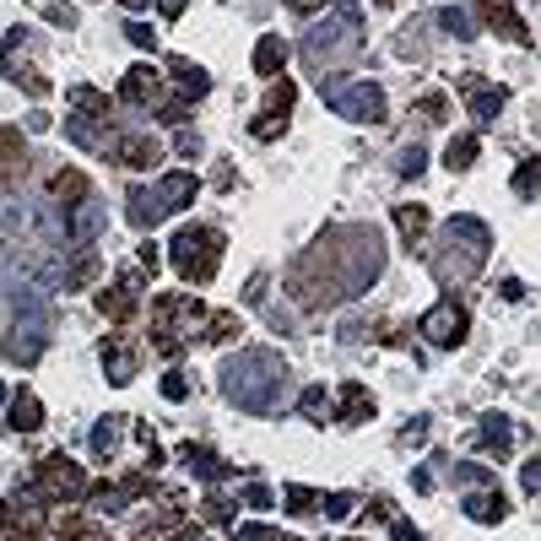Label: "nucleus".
I'll use <instances>...</instances> for the list:
<instances>
[{
    "label": "nucleus",
    "mask_w": 541,
    "mask_h": 541,
    "mask_svg": "<svg viewBox=\"0 0 541 541\" xmlns=\"http://www.w3.org/2000/svg\"><path fill=\"white\" fill-rule=\"evenodd\" d=\"M379 271H385V239L368 228H336L303 249V260H298L287 287H293L309 309H320V303L358 298Z\"/></svg>",
    "instance_id": "1"
},
{
    "label": "nucleus",
    "mask_w": 541,
    "mask_h": 541,
    "mask_svg": "<svg viewBox=\"0 0 541 541\" xmlns=\"http://www.w3.org/2000/svg\"><path fill=\"white\" fill-rule=\"evenodd\" d=\"M282 385H287V363L276 358L271 347H255V352H244V358H228V368H222L228 401L255 406V412H271V406L282 401Z\"/></svg>",
    "instance_id": "2"
},
{
    "label": "nucleus",
    "mask_w": 541,
    "mask_h": 541,
    "mask_svg": "<svg viewBox=\"0 0 541 541\" xmlns=\"http://www.w3.org/2000/svg\"><path fill=\"white\" fill-rule=\"evenodd\" d=\"M222 249H228V239H222L217 228H179L174 239H168V266H174L190 287H201V282L217 276Z\"/></svg>",
    "instance_id": "3"
},
{
    "label": "nucleus",
    "mask_w": 541,
    "mask_h": 541,
    "mask_svg": "<svg viewBox=\"0 0 541 541\" xmlns=\"http://www.w3.org/2000/svg\"><path fill=\"white\" fill-rule=\"evenodd\" d=\"M195 190H201V184H195V174H163L157 184H130V222H136V228H152L157 217H174V211H184L195 201Z\"/></svg>",
    "instance_id": "4"
},
{
    "label": "nucleus",
    "mask_w": 541,
    "mask_h": 541,
    "mask_svg": "<svg viewBox=\"0 0 541 541\" xmlns=\"http://www.w3.org/2000/svg\"><path fill=\"white\" fill-rule=\"evenodd\" d=\"M358 38H363V11H358V6H341V11H336V22H325L320 33L303 38V65H309L314 76H325L331 55H336V60H352Z\"/></svg>",
    "instance_id": "5"
},
{
    "label": "nucleus",
    "mask_w": 541,
    "mask_h": 541,
    "mask_svg": "<svg viewBox=\"0 0 541 541\" xmlns=\"http://www.w3.org/2000/svg\"><path fill=\"white\" fill-rule=\"evenodd\" d=\"M49 341V303L44 298H22L17 314H11V331L0 341V352H6V363H38V352H44Z\"/></svg>",
    "instance_id": "6"
},
{
    "label": "nucleus",
    "mask_w": 541,
    "mask_h": 541,
    "mask_svg": "<svg viewBox=\"0 0 541 541\" xmlns=\"http://www.w3.org/2000/svg\"><path fill=\"white\" fill-rule=\"evenodd\" d=\"M325 103H331V114L358 120V125L385 120V87L379 82H341V76H325Z\"/></svg>",
    "instance_id": "7"
},
{
    "label": "nucleus",
    "mask_w": 541,
    "mask_h": 541,
    "mask_svg": "<svg viewBox=\"0 0 541 541\" xmlns=\"http://www.w3.org/2000/svg\"><path fill=\"white\" fill-rule=\"evenodd\" d=\"M33 493L49 498V504H71V498L87 493V471L71 455H44L33 471Z\"/></svg>",
    "instance_id": "8"
},
{
    "label": "nucleus",
    "mask_w": 541,
    "mask_h": 541,
    "mask_svg": "<svg viewBox=\"0 0 541 541\" xmlns=\"http://www.w3.org/2000/svg\"><path fill=\"white\" fill-rule=\"evenodd\" d=\"M293 98H298V87L276 76L271 92H266V109H260L255 120H249V136H255V141H276V136H282L287 120H293Z\"/></svg>",
    "instance_id": "9"
},
{
    "label": "nucleus",
    "mask_w": 541,
    "mask_h": 541,
    "mask_svg": "<svg viewBox=\"0 0 541 541\" xmlns=\"http://www.w3.org/2000/svg\"><path fill=\"white\" fill-rule=\"evenodd\" d=\"M422 341H428V347H460V341H466V309H460L455 298H439L422 314Z\"/></svg>",
    "instance_id": "10"
},
{
    "label": "nucleus",
    "mask_w": 541,
    "mask_h": 541,
    "mask_svg": "<svg viewBox=\"0 0 541 541\" xmlns=\"http://www.w3.org/2000/svg\"><path fill=\"white\" fill-rule=\"evenodd\" d=\"M103 157H109V163H125V168H152V163H163V141L157 136H120L114 141L109 136Z\"/></svg>",
    "instance_id": "11"
},
{
    "label": "nucleus",
    "mask_w": 541,
    "mask_h": 541,
    "mask_svg": "<svg viewBox=\"0 0 541 541\" xmlns=\"http://www.w3.org/2000/svg\"><path fill=\"white\" fill-rule=\"evenodd\" d=\"M444 244L460 249V255H466L471 266H482L487 249H493V239H487V228H482V217H455L450 228H444Z\"/></svg>",
    "instance_id": "12"
},
{
    "label": "nucleus",
    "mask_w": 541,
    "mask_h": 541,
    "mask_svg": "<svg viewBox=\"0 0 541 541\" xmlns=\"http://www.w3.org/2000/svg\"><path fill=\"white\" fill-rule=\"evenodd\" d=\"M28 168H33V152H28V141H22V130L0 125V184H22Z\"/></svg>",
    "instance_id": "13"
},
{
    "label": "nucleus",
    "mask_w": 541,
    "mask_h": 541,
    "mask_svg": "<svg viewBox=\"0 0 541 541\" xmlns=\"http://www.w3.org/2000/svg\"><path fill=\"white\" fill-rule=\"evenodd\" d=\"M152 98H163V82H157L152 65H130L125 82H120V103H130V109H147Z\"/></svg>",
    "instance_id": "14"
},
{
    "label": "nucleus",
    "mask_w": 541,
    "mask_h": 541,
    "mask_svg": "<svg viewBox=\"0 0 541 541\" xmlns=\"http://www.w3.org/2000/svg\"><path fill=\"white\" fill-rule=\"evenodd\" d=\"M477 450L482 455H493V460H504L514 450V422L504 412H487L482 417V428H477Z\"/></svg>",
    "instance_id": "15"
},
{
    "label": "nucleus",
    "mask_w": 541,
    "mask_h": 541,
    "mask_svg": "<svg viewBox=\"0 0 541 541\" xmlns=\"http://www.w3.org/2000/svg\"><path fill=\"white\" fill-rule=\"evenodd\" d=\"M98 228H103V206L92 201V195H87L82 206L65 211V239H71V244H82V249H87L92 239H98Z\"/></svg>",
    "instance_id": "16"
},
{
    "label": "nucleus",
    "mask_w": 541,
    "mask_h": 541,
    "mask_svg": "<svg viewBox=\"0 0 541 541\" xmlns=\"http://www.w3.org/2000/svg\"><path fill=\"white\" fill-rule=\"evenodd\" d=\"M168 71H174V82H179L174 98L184 103V109H195V103H201L206 92H211V76H206L195 60H168Z\"/></svg>",
    "instance_id": "17"
},
{
    "label": "nucleus",
    "mask_w": 541,
    "mask_h": 541,
    "mask_svg": "<svg viewBox=\"0 0 541 541\" xmlns=\"http://www.w3.org/2000/svg\"><path fill=\"white\" fill-rule=\"evenodd\" d=\"M87 195H92V179L82 174V168H60L55 184H49V201L65 206V211H71V206H82Z\"/></svg>",
    "instance_id": "18"
},
{
    "label": "nucleus",
    "mask_w": 541,
    "mask_h": 541,
    "mask_svg": "<svg viewBox=\"0 0 541 541\" xmlns=\"http://www.w3.org/2000/svg\"><path fill=\"white\" fill-rule=\"evenodd\" d=\"M466 92H471V114H477L482 125L498 120V109H504V98H509L504 87H487L482 76H466Z\"/></svg>",
    "instance_id": "19"
},
{
    "label": "nucleus",
    "mask_w": 541,
    "mask_h": 541,
    "mask_svg": "<svg viewBox=\"0 0 541 541\" xmlns=\"http://www.w3.org/2000/svg\"><path fill=\"white\" fill-rule=\"evenodd\" d=\"M98 314H103V320H114V325H130V320H136V293H130L125 282L120 287H103V293H98Z\"/></svg>",
    "instance_id": "20"
},
{
    "label": "nucleus",
    "mask_w": 541,
    "mask_h": 541,
    "mask_svg": "<svg viewBox=\"0 0 541 541\" xmlns=\"http://www.w3.org/2000/svg\"><path fill=\"white\" fill-rule=\"evenodd\" d=\"M98 255H92V244L82 249V255H71V260H65V276H60V287H71V293H82V287H92V282H98Z\"/></svg>",
    "instance_id": "21"
},
{
    "label": "nucleus",
    "mask_w": 541,
    "mask_h": 541,
    "mask_svg": "<svg viewBox=\"0 0 541 541\" xmlns=\"http://www.w3.org/2000/svg\"><path fill=\"white\" fill-rule=\"evenodd\" d=\"M11 428H17V433L44 428V401H38L33 390H17V395H11Z\"/></svg>",
    "instance_id": "22"
},
{
    "label": "nucleus",
    "mask_w": 541,
    "mask_h": 541,
    "mask_svg": "<svg viewBox=\"0 0 541 541\" xmlns=\"http://www.w3.org/2000/svg\"><path fill=\"white\" fill-rule=\"evenodd\" d=\"M482 11H487V22H493L504 38H514V44H531V33H525V22L514 17V6L509 0H482Z\"/></svg>",
    "instance_id": "23"
},
{
    "label": "nucleus",
    "mask_w": 541,
    "mask_h": 541,
    "mask_svg": "<svg viewBox=\"0 0 541 541\" xmlns=\"http://www.w3.org/2000/svg\"><path fill=\"white\" fill-rule=\"evenodd\" d=\"M287 55H293V49H287V38L266 33V38H260V44H255V71H260V76H282Z\"/></svg>",
    "instance_id": "24"
},
{
    "label": "nucleus",
    "mask_w": 541,
    "mask_h": 541,
    "mask_svg": "<svg viewBox=\"0 0 541 541\" xmlns=\"http://www.w3.org/2000/svg\"><path fill=\"white\" fill-rule=\"evenodd\" d=\"M103 374H109V385H130V379H136V352L103 341Z\"/></svg>",
    "instance_id": "25"
},
{
    "label": "nucleus",
    "mask_w": 541,
    "mask_h": 541,
    "mask_svg": "<svg viewBox=\"0 0 541 541\" xmlns=\"http://www.w3.org/2000/svg\"><path fill=\"white\" fill-rule=\"evenodd\" d=\"M341 422H368L374 417V395H368L363 385H341Z\"/></svg>",
    "instance_id": "26"
},
{
    "label": "nucleus",
    "mask_w": 541,
    "mask_h": 541,
    "mask_svg": "<svg viewBox=\"0 0 541 541\" xmlns=\"http://www.w3.org/2000/svg\"><path fill=\"white\" fill-rule=\"evenodd\" d=\"M395 228H401V239L422 249V233H428V206H395Z\"/></svg>",
    "instance_id": "27"
},
{
    "label": "nucleus",
    "mask_w": 541,
    "mask_h": 541,
    "mask_svg": "<svg viewBox=\"0 0 541 541\" xmlns=\"http://www.w3.org/2000/svg\"><path fill=\"white\" fill-rule=\"evenodd\" d=\"M71 103H76V114H82V120H109V98H103L98 87H76Z\"/></svg>",
    "instance_id": "28"
},
{
    "label": "nucleus",
    "mask_w": 541,
    "mask_h": 541,
    "mask_svg": "<svg viewBox=\"0 0 541 541\" xmlns=\"http://www.w3.org/2000/svg\"><path fill=\"white\" fill-rule=\"evenodd\" d=\"M504 493L498 487H487V493H477V498H466V514H477V520H504Z\"/></svg>",
    "instance_id": "29"
},
{
    "label": "nucleus",
    "mask_w": 541,
    "mask_h": 541,
    "mask_svg": "<svg viewBox=\"0 0 541 541\" xmlns=\"http://www.w3.org/2000/svg\"><path fill=\"white\" fill-rule=\"evenodd\" d=\"M28 206H22L17 201V195H0V233H22V228H28Z\"/></svg>",
    "instance_id": "30"
},
{
    "label": "nucleus",
    "mask_w": 541,
    "mask_h": 541,
    "mask_svg": "<svg viewBox=\"0 0 541 541\" xmlns=\"http://www.w3.org/2000/svg\"><path fill=\"white\" fill-rule=\"evenodd\" d=\"M184 460H190V471H195V477H206V482H222V477H228V466H222L211 450H184Z\"/></svg>",
    "instance_id": "31"
},
{
    "label": "nucleus",
    "mask_w": 541,
    "mask_h": 541,
    "mask_svg": "<svg viewBox=\"0 0 541 541\" xmlns=\"http://www.w3.org/2000/svg\"><path fill=\"white\" fill-rule=\"evenodd\" d=\"M114 439H120V417H103L98 428H92V455L109 460L114 455Z\"/></svg>",
    "instance_id": "32"
},
{
    "label": "nucleus",
    "mask_w": 541,
    "mask_h": 541,
    "mask_svg": "<svg viewBox=\"0 0 541 541\" xmlns=\"http://www.w3.org/2000/svg\"><path fill=\"white\" fill-rule=\"evenodd\" d=\"M439 28L444 33H450V38H471V33H477V17H471V11H439Z\"/></svg>",
    "instance_id": "33"
},
{
    "label": "nucleus",
    "mask_w": 541,
    "mask_h": 541,
    "mask_svg": "<svg viewBox=\"0 0 541 541\" xmlns=\"http://www.w3.org/2000/svg\"><path fill=\"white\" fill-rule=\"evenodd\" d=\"M477 136H466V141H455V147H450V157H444V163H450V174H460V168H471V163H477Z\"/></svg>",
    "instance_id": "34"
},
{
    "label": "nucleus",
    "mask_w": 541,
    "mask_h": 541,
    "mask_svg": "<svg viewBox=\"0 0 541 541\" xmlns=\"http://www.w3.org/2000/svg\"><path fill=\"white\" fill-rule=\"evenodd\" d=\"M55 536H60V541H87L92 531H87V520H82V514H71V509H65L60 520H55Z\"/></svg>",
    "instance_id": "35"
},
{
    "label": "nucleus",
    "mask_w": 541,
    "mask_h": 541,
    "mask_svg": "<svg viewBox=\"0 0 541 541\" xmlns=\"http://www.w3.org/2000/svg\"><path fill=\"white\" fill-rule=\"evenodd\" d=\"M11 82H17L22 92H33V98H44V92H49V82H44V76H38V71H28V65H11Z\"/></svg>",
    "instance_id": "36"
},
{
    "label": "nucleus",
    "mask_w": 541,
    "mask_h": 541,
    "mask_svg": "<svg viewBox=\"0 0 541 541\" xmlns=\"http://www.w3.org/2000/svg\"><path fill=\"white\" fill-rule=\"evenodd\" d=\"M303 417H309V422H325V417H331V406H325V390H320V385L303 390Z\"/></svg>",
    "instance_id": "37"
},
{
    "label": "nucleus",
    "mask_w": 541,
    "mask_h": 541,
    "mask_svg": "<svg viewBox=\"0 0 541 541\" xmlns=\"http://www.w3.org/2000/svg\"><path fill=\"white\" fill-rule=\"evenodd\" d=\"M314 509H320L314 487H293V493H287V514H314Z\"/></svg>",
    "instance_id": "38"
},
{
    "label": "nucleus",
    "mask_w": 541,
    "mask_h": 541,
    "mask_svg": "<svg viewBox=\"0 0 541 541\" xmlns=\"http://www.w3.org/2000/svg\"><path fill=\"white\" fill-rule=\"evenodd\" d=\"M417 114H422V120H433V125H444V120H450V103H444L439 92H428V98H417Z\"/></svg>",
    "instance_id": "39"
},
{
    "label": "nucleus",
    "mask_w": 541,
    "mask_h": 541,
    "mask_svg": "<svg viewBox=\"0 0 541 541\" xmlns=\"http://www.w3.org/2000/svg\"><path fill=\"white\" fill-rule=\"evenodd\" d=\"M514 195H520V201H531V195H536V163H531V157H525L520 174H514Z\"/></svg>",
    "instance_id": "40"
},
{
    "label": "nucleus",
    "mask_w": 541,
    "mask_h": 541,
    "mask_svg": "<svg viewBox=\"0 0 541 541\" xmlns=\"http://www.w3.org/2000/svg\"><path fill=\"white\" fill-rule=\"evenodd\" d=\"M239 541H293V536H276L271 525H260V520H249V525H239V531H233Z\"/></svg>",
    "instance_id": "41"
},
{
    "label": "nucleus",
    "mask_w": 541,
    "mask_h": 541,
    "mask_svg": "<svg viewBox=\"0 0 541 541\" xmlns=\"http://www.w3.org/2000/svg\"><path fill=\"white\" fill-rule=\"evenodd\" d=\"M422 168H428V152H422V147H406V152H401V179H417Z\"/></svg>",
    "instance_id": "42"
},
{
    "label": "nucleus",
    "mask_w": 541,
    "mask_h": 541,
    "mask_svg": "<svg viewBox=\"0 0 541 541\" xmlns=\"http://www.w3.org/2000/svg\"><path fill=\"white\" fill-rule=\"evenodd\" d=\"M206 520L211 525H233V504L228 498H206Z\"/></svg>",
    "instance_id": "43"
},
{
    "label": "nucleus",
    "mask_w": 541,
    "mask_h": 541,
    "mask_svg": "<svg viewBox=\"0 0 541 541\" xmlns=\"http://www.w3.org/2000/svg\"><path fill=\"white\" fill-rule=\"evenodd\" d=\"M184 390H190V379H184L179 368H168V374H163V395H168V401H184Z\"/></svg>",
    "instance_id": "44"
},
{
    "label": "nucleus",
    "mask_w": 541,
    "mask_h": 541,
    "mask_svg": "<svg viewBox=\"0 0 541 541\" xmlns=\"http://www.w3.org/2000/svg\"><path fill=\"white\" fill-rule=\"evenodd\" d=\"M0 541H44V525H38V520H28V525H11V531L0 536Z\"/></svg>",
    "instance_id": "45"
},
{
    "label": "nucleus",
    "mask_w": 541,
    "mask_h": 541,
    "mask_svg": "<svg viewBox=\"0 0 541 541\" xmlns=\"http://www.w3.org/2000/svg\"><path fill=\"white\" fill-rule=\"evenodd\" d=\"M125 38H130L136 49H152V44H157V38H152V28H141V22H130V28H125Z\"/></svg>",
    "instance_id": "46"
},
{
    "label": "nucleus",
    "mask_w": 541,
    "mask_h": 541,
    "mask_svg": "<svg viewBox=\"0 0 541 541\" xmlns=\"http://www.w3.org/2000/svg\"><path fill=\"white\" fill-rule=\"evenodd\" d=\"M320 509H325V514H336V520H341V514H352V498H347V493H336V498H320Z\"/></svg>",
    "instance_id": "47"
},
{
    "label": "nucleus",
    "mask_w": 541,
    "mask_h": 541,
    "mask_svg": "<svg viewBox=\"0 0 541 541\" xmlns=\"http://www.w3.org/2000/svg\"><path fill=\"white\" fill-rule=\"evenodd\" d=\"M331 0H287V11H298V17H314V11H325Z\"/></svg>",
    "instance_id": "48"
},
{
    "label": "nucleus",
    "mask_w": 541,
    "mask_h": 541,
    "mask_svg": "<svg viewBox=\"0 0 541 541\" xmlns=\"http://www.w3.org/2000/svg\"><path fill=\"white\" fill-rule=\"evenodd\" d=\"M244 504L249 509H271V493H266V487H244Z\"/></svg>",
    "instance_id": "49"
},
{
    "label": "nucleus",
    "mask_w": 541,
    "mask_h": 541,
    "mask_svg": "<svg viewBox=\"0 0 541 541\" xmlns=\"http://www.w3.org/2000/svg\"><path fill=\"white\" fill-rule=\"evenodd\" d=\"M49 22H55V28H76V11L71 6H49Z\"/></svg>",
    "instance_id": "50"
},
{
    "label": "nucleus",
    "mask_w": 541,
    "mask_h": 541,
    "mask_svg": "<svg viewBox=\"0 0 541 541\" xmlns=\"http://www.w3.org/2000/svg\"><path fill=\"white\" fill-rule=\"evenodd\" d=\"M211 179H217V190H233V163H217V168H211Z\"/></svg>",
    "instance_id": "51"
},
{
    "label": "nucleus",
    "mask_w": 541,
    "mask_h": 541,
    "mask_svg": "<svg viewBox=\"0 0 541 541\" xmlns=\"http://www.w3.org/2000/svg\"><path fill=\"white\" fill-rule=\"evenodd\" d=\"M390 536H395V541H417V525H412V520H395Z\"/></svg>",
    "instance_id": "52"
},
{
    "label": "nucleus",
    "mask_w": 541,
    "mask_h": 541,
    "mask_svg": "<svg viewBox=\"0 0 541 541\" xmlns=\"http://www.w3.org/2000/svg\"><path fill=\"white\" fill-rule=\"evenodd\" d=\"M174 147H179L184 157H195V152H201V141H195V136H190V130H179V141H174Z\"/></svg>",
    "instance_id": "53"
},
{
    "label": "nucleus",
    "mask_w": 541,
    "mask_h": 541,
    "mask_svg": "<svg viewBox=\"0 0 541 541\" xmlns=\"http://www.w3.org/2000/svg\"><path fill=\"white\" fill-rule=\"evenodd\" d=\"M163 541H211L206 531H174V536H163Z\"/></svg>",
    "instance_id": "54"
},
{
    "label": "nucleus",
    "mask_w": 541,
    "mask_h": 541,
    "mask_svg": "<svg viewBox=\"0 0 541 541\" xmlns=\"http://www.w3.org/2000/svg\"><path fill=\"white\" fill-rule=\"evenodd\" d=\"M157 11H163V17H179V11H184V0H157Z\"/></svg>",
    "instance_id": "55"
},
{
    "label": "nucleus",
    "mask_w": 541,
    "mask_h": 541,
    "mask_svg": "<svg viewBox=\"0 0 541 541\" xmlns=\"http://www.w3.org/2000/svg\"><path fill=\"white\" fill-rule=\"evenodd\" d=\"M6 531H11V504L0 498V536H6Z\"/></svg>",
    "instance_id": "56"
},
{
    "label": "nucleus",
    "mask_w": 541,
    "mask_h": 541,
    "mask_svg": "<svg viewBox=\"0 0 541 541\" xmlns=\"http://www.w3.org/2000/svg\"><path fill=\"white\" fill-rule=\"evenodd\" d=\"M0 71H11V60H6V55H0Z\"/></svg>",
    "instance_id": "57"
},
{
    "label": "nucleus",
    "mask_w": 541,
    "mask_h": 541,
    "mask_svg": "<svg viewBox=\"0 0 541 541\" xmlns=\"http://www.w3.org/2000/svg\"><path fill=\"white\" fill-rule=\"evenodd\" d=\"M0 401H6V385H0Z\"/></svg>",
    "instance_id": "58"
}]
</instances>
